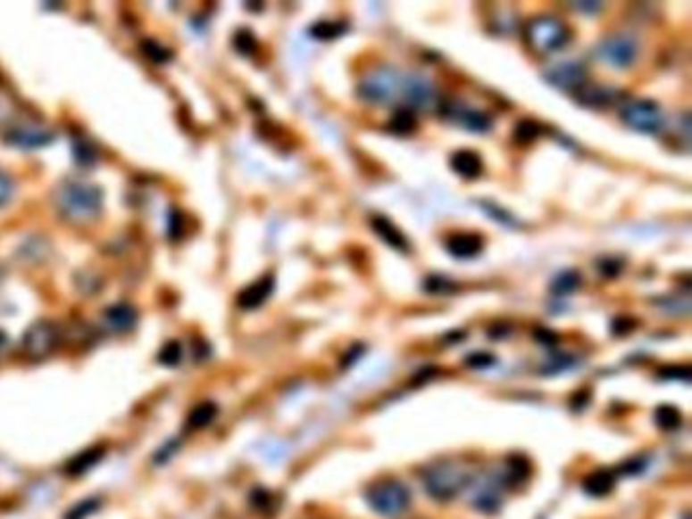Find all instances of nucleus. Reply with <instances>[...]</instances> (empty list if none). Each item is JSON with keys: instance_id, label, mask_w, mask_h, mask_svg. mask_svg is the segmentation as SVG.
Returning <instances> with one entry per match:
<instances>
[{"instance_id": "f257e3e1", "label": "nucleus", "mask_w": 692, "mask_h": 519, "mask_svg": "<svg viewBox=\"0 0 692 519\" xmlns=\"http://www.w3.org/2000/svg\"><path fill=\"white\" fill-rule=\"evenodd\" d=\"M102 189L88 181H65L55 193L57 211L70 224H89L102 213Z\"/></svg>"}, {"instance_id": "f03ea898", "label": "nucleus", "mask_w": 692, "mask_h": 519, "mask_svg": "<svg viewBox=\"0 0 692 519\" xmlns=\"http://www.w3.org/2000/svg\"><path fill=\"white\" fill-rule=\"evenodd\" d=\"M473 474L455 461H438L422 473V483L427 493L437 501H449L465 487L471 485Z\"/></svg>"}, {"instance_id": "7ed1b4c3", "label": "nucleus", "mask_w": 692, "mask_h": 519, "mask_svg": "<svg viewBox=\"0 0 692 519\" xmlns=\"http://www.w3.org/2000/svg\"><path fill=\"white\" fill-rule=\"evenodd\" d=\"M526 41L536 54L548 55L569 45L571 29L567 27V23H563L561 19L550 17V14L545 17V14H542V17H534L528 21Z\"/></svg>"}, {"instance_id": "20e7f679", "label": "nucleus", "mask_w": 692, "mask_h": 519, "mask_svg": "<svg viewBox=\"0 0 692 519\" xmlns=\"http://www.w3.org/2000/svg\"><path fill=\"white\" fill-rule=\"evenodd\" d=\"M366 501L376 514L384 517H398L411 507V491L400 481L386 479L368 487Z\"/></svg>"}, {"instance_id": "39448f33", "label": "nucleus", "mask_w": 692, "mask_h": 519, "mask_svg": "<svg viewBox=\"0 0 692 519\" xmlns=\"http://www.w3.org/2000/svg\"><path fill=\"white\" fill-rule=\"evenodd\" d=\"M400 86H402V76L392 68H379L368 73L366 78L360 81V95L370 103H379V106H386V103H392L396 100V95L400 94Z\"/></svg>"}, {"instance_id": "423d86ee", "label": "nucleus", "mask_w": 692, "mask_h": 519, "mask_svg": "<svg viewBox=\"0 0 692 519\" xmlns=\"http://www.w3.org/2000/svg\"><path fill=\"white\" fill-rule=\"evenodd\" d=\"M639 54V43L634 35L629 33H615L605 37L599 43L597 55L603 63L615 70H628L634 65Z\"/></svg>"}, {"instance_id": "0eeeda50", "label": "nucleus", "mask_w": 692, "mask_h": 519, "mask_svg": "<svg viewBox=\"0 0 692 519\" xmlns=\"http://www.w3.org/2000/svg\"><path fill=\"white\" fill-rule=\"evenodd\" d=\"M621 120L644 135H656L664 126V112L654 100H629L621 108Z\"/></svg>"}, {"instance_id": "6e6552de", "label": "nucleus", "mask_w": 692, "mask_h": 519, "mask_svg": "<svg viewBox=\"0 0 692 519\" xmlns=\"http://www.w3.org/2000/svg\"><path fill=\"white\" fill-rule=\"evenodd\" d=\"M59 341H62V333H59L57 325L41 318V321H35L22 335V353L31 359H45L57 350Z\"/></svg>"}, {"instance_id": "1a4fd4ad", "label": "nucleus", "mask_w": 692, "mask_h": 519, "mask_svg": "<svg viewBox=\"0 0 692 519\" xmlns=\"http://www.w3.org/2000/svg\"><path fill=\"white\" fill-rule=\"evenodd\" d=\"M400 95L408 106H411L413 112H429V110L438 108V92L433 81H430L427 76L422 73H408V76H402V86H400Z\"/></svg>"}, {"instance_id": "9d476101", "label": "nucleus", "mask_w": 692, "mask_h": 519, "mask_svg": "<svg viewBox=\"0 0 692 519\" xmlns=\"http://www.w3.org/2000/svg\"><path fill=\"white\" fill-rule=\"evenodd\" d=\"M54 140V130L47 128L39 122H19L6 128L4 132V143L11 144L14 148H41L45 144H49Z\"/></svg>"}, {"instance_id": "9b49d317", "label": "nucleus", "mask_w": 692, "mask_h": 519, "mask_svg": "<svg viewBox=\"0 0 692 519\" xmlns=\"http://www.w3.org/2000/svg\"><path fill=\"white\" fill-rule=\"evenodd\" d=\"M542 76H545L548 84L554 86L556 90L575 94L587 81V68L580 62H575V59H567V62L550 65Z\"/></svg>"}, {"instance_id": "f8f14e48", "label": "nucleus", "mask_w": 692, "mask_h": 519, "mask_svg": "<svg viewBox=\"0 0 692 519\" xmlns=\"http://www.w3.org/2000/svg\"><path fill=\"white\" fill-rule=\"evenodd\" d=\"M446 118H451L453 122L459 124L461 128H465L469 132H475V135H483L491 128V118L489 114L481 112V110L469 106V103L463 102H449L446 103Z\"/></svg>"}, {"instance_id": "ddd939ff", "label": "nucleus", "mask_w": 692, "mask_h": 519, "mask_svg": "<svg viewBox=\"0 0 692 519\" xmlns=\"http://www.w3.org/2000/svg\"><path fill=\"white\" fill-rule=\"evenodd\" d=\"M274 291V276L272 274H264L260 276L256 283H252L244 288V291L238 294V307L244 310H254L258 307H263L264 302L271 299V294Z\"/></svg>"}, {"instance_id": "4468645a", "label": "nucleus", "mask_w": 692, "mask_h": 519, "mask_svg": "<svg viewBox=\"0 0 692 519\" xmlns=\"http://www.w3.org/2000/svg\"><path fill=\"white\" fill-rule=\"evenodd\" d=\"M617 92L612 86H603V84H591V81H585L583 86L575 92V98L579 103H583L587 108H607L617 100Z\"/></svg>"}, {"instance_id": "2eb2a0df", "label": "nucleus", "mask_w": 692, "mask_h": 519, "mask_svg": "<svg viewBox=\"0 0 692 519\" xmlns=\"http://www.w3.org/2000/svg\"><path fill=\"white\" fill-rule=\"evenodd\" d=\"M102 321L104 327L112 333H129L137 325L138 315L134 307L126 305V302H118V305H112L104 310Z\"/></svg>"}, {"instance_id": "dca6fc26", "label": "nucleus", "mask_w": 692, "mask_h": 519, "mask_svg": "<svg viewBox=\"0 0 692 519\" xmlns=\"http://www.w3.org/2000/svg\"><path fill=\"white\" fill-rule=\"evenodd\" d=\"M445 248L453 258L469 260V258H475L479 254L481 248H483V240L478 234L461 232V234H453L449 240H446Z\"/></svg>"}, {"instance_id": "f3484780", "label": "nucleus", "mask_w": 692, "mask_h": 519, "mask_svg": "<svg viewBox=\"0 0 692 519\" xmlns=\"http://www.w3.org/2000/svg\"><path fill=\"white\" fill-rule=\"evenodd\" d=\"M371 229H374L379 240H382L384 243H388L390 248L398 250V251L411 250V243H408L406 235L402 234L388 218H384V215H374V218H371Z\"/></svg>"}, {"instance_id": "a211bd4d", "label": "nucleus", "mask_w": 692, "mask_h": 519, "mask_svg": "<svg viewBox=\"0 0 692 519\" xmlns=\"http://www.w3.org/2000/svg\"><path fill=\"white\" fill-rule=\"evenodd\" d=\"M451 169L455 170L459 177H463V179H478L483 170V162L478 152L463 148V151L453 152Z\"/></svg>"}, {"instance_id": "6ab92c4d", "label": "nucleus", "mask_w": 692, "mask_h": 519, "mask_svg": "<svg viewBox=\"0 0 692 519\" xmlns=\"http://www.w3.org/2000/svg\"><path fill=\"white\" fill-rule=\"evenodd\" d=\"M615 485V473L609 469L593 471L583 481V491L591 497H605L607 493L613 491Z\"/></svg>"}, {"instance_id": "aec40b11", "label": "nucleus", "mask_w": 692, "mask_h": 519, "mask_svg": "<svg viewBox=\"0 0 692 519\" xmlns=\"http://www.w3.org/2000/svg\"><path fill=\"white\" fill-rule=\"evenodd\" d=\"M500 501H502V493L500 489H497V485L486 483L478 489V493H475L473 507L478 511H483V514H494V511L500 507Z\"/></svg>"}, {"instance_id": "412c9836", "label": "nucleus", "mask_w": 692, "mask_h": 519, "mask_svg": "<svg viewBox=\"0 0 692 519\" xmlns=\"http://www.w3.org/2000/svg\"><path fill=\"white\" fill-rule=\"evenodd\" d=\"M583 283L580 274L577 270H563L558 272L553 283H550V292L554 296H569L577 291Z\"/></svg>"}, {"instance_id": "4be33fe9", "label": "nucleus", "mask_w": 692, "mask_h": 519, "mask_svg": "<svg viewBox=\"0 0 692 519\" xmlns=\"http://www.w3.org/2000/svg\"><path fill=\"white\" fill-rule=\"evenodd\" d=\"M414 128H416V116L411 108L396 110L388 122V130L394 132V135H400V136L413 135Z\"/></svg>"}, {"instance_id": "5701e85b", "label": "nucleus", "mask_w": 692, "mask_h": 519, "mask_svg": "<svg viewBox=\"0 0 692 519\" xmlns=\"http://www.w3.org/2000/svg\"><path fill=\"white\" fill-rule=\"evenodd\" d=\"M347 31V23H344V21H317L315 25L311 27V37H315V39H321V41H331L335 39V37L344 35Z\"/></svg>"}, {"instance_id": "b1692460", "label": "nucleus", "mask_w": 692, "mask_h": 519, "mask_svg": "<svg viewBox=\"0 0 692 519\" xmlns=\"http://www.w3.org/2000/svg\"><path fill=\"white\" fill-rule=\"evenodd\" d=\"M215 416H218V406L212 404V402H204V404L193 408L189 418H188V426L189 428H205V426L212 424Z\"/></svg>"}, {"instance_id": "393cba45", "label": "nucleus", "mask_w": 692, "mask_h": 519, "mask_svg": "<svg viewBox=\"0 0 692 519\" xmlns=\"http://www.w3.org/2000/svg\"><path fill=\"white\" fill-rule=\"evenodd\" d=\"M100 458H102V449L100 447L79 452V455L76 458H71L70 465H67V473H70V474L86 473V471L92 469V466L98 463Z\"/></svg>"}, {"instance_id": "a878e982", "label": "nucleus", "mask_w": 692, "mask_h": 519, "mask_svg": "<svg viewBox=\"0 0 692 519\" xmlns=\"http://www.w3.org/2000/svg\"><path fill=\"white\" fill-rule=\"evenodd\" d=\"M654 418H656V424L662 428V430H676L680 428L682 424V414L679 408L670 406V404H662L656 414H654Z\"/></svg>"}, {"instance_id": "bb28decb", "label": "nucleus", "mask_w": 692, "mask_h": 519, "mask_svg": "<svg viewBox=\"0 0 692 519\" xmlns=\"http://www.w3.org/2000/svg\"><path fill=\"white\" fill-rule=\"evenodd\" d=\"M424 288L430 294H449L453 291H457V284L453 280L441 276V274H430V276L424 280Z\"/></svg>"}, {"instance_id": "cd10ccee", "label": "nucleus", "mask_w": 692, "mask_h": 519, "mask_svg": "<svg viewBox=\"0 0 692 519\" xmlns=\"http://www.w3.org/2000/svg\"><path fill=\"white\" fill-rule=\"evenodd\" d=\"M542 128L538 124H536L534 120H520L516 124V128H513V136H516L518 143H532V140H536L540 136Z\"/></svg>"}, {"instance_id": "c85d7f7f", "label": "nucleus", "mask_w": 692, "mask_h": 519, "mask_svg": "<svg viewBox=\"0 0 692 519\" xmlns=\"http://www.w3.org/2000/svg\"><path fill=\"white\" fill-rule=\"evenodd\" d=\"M181 358H183V350L177 341H169L159 353V361L165 363V366H177V363L181 361Z\"/></svg>"}, {"instance_id": "c756f323", "label": "nucleus", "mask_w": 692, "mask_h": 519, "mask_svg": "<svg viewBox=\"0 0 692 519\" xmlns=\"http://www.w3.org/2000/svg\"><path fill=\"white\" fill-rule=\"evenodd\" d=\"M143 51L148 59H153V62H156V63H165L171 59V51L167 47L159 45L156 41H145Z\"/></svg>"}, {"instance_id": "7c9ffc66", "label": "nucleus", "mask_w": 692, "mask_h": 519, "mask_svg": "<svg viewBox=\"0 0 692 519\" xmlns=\"http://www.w3.org/2000/svg\"><path fill=\"white\" fill-rule=\"evenodd\" d=\"M234 45H236L238 51H240V54L250 55V54H254V51H256L258 43L254 39V35H252L250 31H238L236 37H234Z\"/></svg>"}, {"instance_id": "2f4dec72", "label": "nucleus", "mask_w": 692, "mask_h": 519, "mask_svg": "<svg viewBox=\"0 0 692 519\" xmlns=\"http://www.w3.org/2000/svg\"><path fill=\"white\" fill-rule=\"evenodd\" d=\"M658 375L662 377V380H682V382H688L690 380V367L687 366H668V367H662Z\"/></svg>"}, {"instance_id": "473e14b6", "label": "nucleus", "mask_w": 692, "mask_h": 519, "mask_svg": "<svg viewBox=\"0 0 692 519\" xmlns=\"http://www.w3.org/2000/svg\"><path fill=\"white\" fill-rule=\"evenodd\" d=\"M14 193V183L6 170L0 169V207L9 205Z\"/></svg>"}, {"instance_id": "72a5a7b5", "label": "nucleus", "mask_w": 692, "mask_h": 519, "mask_svg": "<svg viewBox=\"0 0 692 519\" xmlns=\"http://www.w3.org/2000/svg\"><path fill=\"white\" fill-rule=\"evenodd\" d=\"M621 266L623 264L617 258H605V260H601V262H599V270L603 272V276L613 278V276H617V274H620Z\"/></svg>"}, {"instance_id": "f704fd0d", "label": "nucleus", "mask_w": 692, "mask_h": 519, "mask_svg": "<svg viewBox=\"0 0 692 519\" xmlns=\"http://www.w3.org/2000/svg\"><path fill=\"white\" fill-rule=\"evenodd\" d=\"M94 509H96V503L94 501H81L79 506H76V507L70 511V515H65V519H84V517H88L89 514H92Z\"/></svg>"}, {"instance_id": "c9c22d12", "label": "nucleus", "mask_w": 692, "mask_h": 519, "mask_svg": "<svg viewBox=\"0 0 692 519\" xmlns=\"http://www.w3.org/2000/svg\"><path fill=\"white\" fill-rule=\"evenodd\" d=\"M491 363H494V358L489 353H473L467 358V366L471 367H486L491 366Z\"/></svg>"}, {"instance_id": "e433bc0d", "label": "nucleus", "mask_w": 692, "mask_h": 519, "mask_svg": "<svg viewBox=\"0 0 692 519\" xmlns=\"http://www.w3.org/2000/svg\"><path fill=\"white\" fill-rule=\"evenodd\" d=\"M479 205H483V207H486V210H489L488 213H489V215H494V219L500 221V224H513L512 215H508L505 211H502L500 207L491 205V203H488V202H483V203H479Z\"/></svg>"}, {"instance_id": "4c0bfd02", "label": "nucleus", "mask_w": 692, "mask_h": 519, "mask_svg": "<svg viewBox=\"0 0 692 519\" xmlns=\"http://www.w3.org/2000/svg\"><path fill=\"white\" fill-rule=\"evenodd\" d=\"M571 359L564 358V355H556V358H553V366L546 367V372H561V369L569 367L571 366Z\"/></svg>"}, {"instance_id": "58836bf2", "label": "nucleus", "mask_w": 692, "mask_h": 519, "mask_svg": "<svg viewBox=\"0 0 692 519\" xmlns=\"http://www.w3.org/2000/svg\"><path fill=\"white\" fill-rule=\"evenodd\" d=\"M13 118V108L11 103L6 102L4 98H0V126L6 124Z\"/></svg>"}, {"instance_id": "ea45409f", "label": "nucleus", "mask_w": 692, "mask_h": 519, "mask_svg": "<svg viewBox=\"0 0 692 519\" xmlns=\"http://www.w3.org/2000/svg\"><path fill=\"white\" fill-rule=\"evenodd\" d=\"M575 9L577 11H589V12H597L599 9H601V4H597V3H591V4H575Z\"/></svg>"}, {"instance_id": "a19ab883", "label": "nucleus", "mask_w": 692, "mask_h": 519, "mask_svg": "<svg viewBox=\"0 0 692 519\" xmlns=\"http://www.w3.org/2000/svg\"><path fill=\"white\" fill-rule=\"evenodd\" d=\"M6 345H9V337H6V333L0 331V351H3Z\"/></svg>"}]
</instances>
